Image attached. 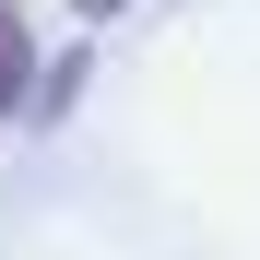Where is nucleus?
<instances>
[{
	"mask_svg": "<svg viewBox=\"0 0 260 260\" xmlns=\"http://www.w3.org/2000/svg\"><path fill=\"white\" fill-rule=\"evenodd\" d=\"M71 12H83V24H107V12H118V0H71Z\"/></svg>",
	"mask_w": 260,
	"mask_h": 260,
	"instance_id": "nucleus-2",
	"label": "nucleus"
},
{
	"mask_svg": "<svg viewBox=\"0 0 260 260\" xmlns=\"http://www.w3.org/2000/svg\"><path fill=\"white\" fill-rule=\"evenodd\" d=\"M36 95V36H24V0H0V118Z\"/></svg>",
	"mask_w": 260,
	"mask_h": 260,
	"instance_id": "nucleus-1",
	"label": "nucleus"
}]
</instances>
